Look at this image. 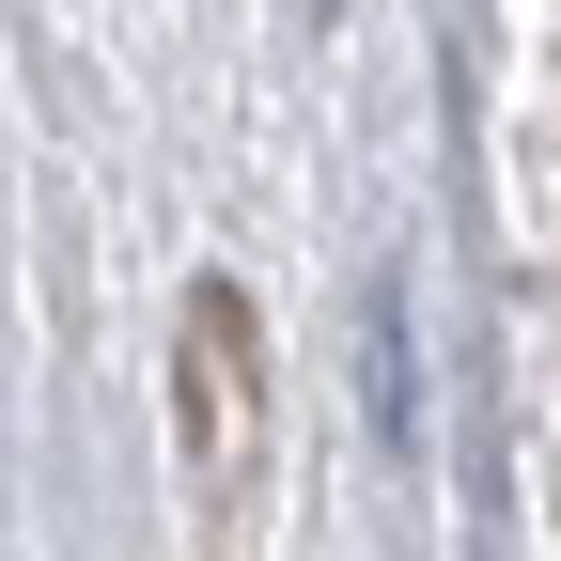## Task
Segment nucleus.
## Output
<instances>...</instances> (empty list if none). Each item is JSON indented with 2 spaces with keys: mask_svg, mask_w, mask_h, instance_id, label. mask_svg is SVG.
<instances>
[{
  "mask_svg": "<svg viewBox=\"0 0 561 561\" xmlns=\"http://www.w3.org/2000/svg\"><path fill=\"white\" fill-rule=\"evenodd\" d=\"M375 421L405 437V312H390V280H375Z\"/></svg>",
  "mask_w": 561,
  "mask_h": 561,
  "instance_id": "nucleus-1",
  "label": "nucleus"
}]
</instances>
